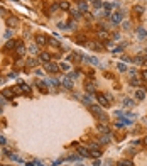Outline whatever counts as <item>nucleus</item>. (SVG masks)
Masks as SVG:
<instances>
[{"mask_svg":"<svg viewBox=\"0 0 147 166\" xmlns=\"http://www.w3.org/2000/svg\"><path fill=\"white\" fill-rule=\"evenodd\" d=\"M91 114H93L98 120H107V114L101 110V105H91Z\"/></svg>","mask_w":147,"mask_h":166,"instance_id":"f257e3e1","label":"nucleus"},{"mask_svg":"<svg viewBox=\"0 0 147 166\" xmlns=\"http://www.w3.org/2000/svg\"><path fill=\"white\" fill-rule=\"evenodd\" d=\"M97 100L100 102V105H101V107H107V105H110V102H112L113 98L110 97V95H105V93L98 92V93H97Z\"/></svg>","mask_w":147,"mask_h":166,"instance_id":"f03ea898","label":"nucleus"},{"mask_svg":"<svg viewBox=\"0 0 147 166\" xmlns=\"http://www.w3.org/2000/svg\"><path fill=\"white\" fill-rule=\"evenodd\" d=\"M36 44H37V46L49 44V37L48 36H44V34H37V36H36Z\"/></svg>","mask_w":147,"mask_h":166,"instance_id":"7ed1b4c3","label":"nucleus"},{"mask_svg":"<svg viewBox=\"0 0 147 166\" xmlns=\"http://www.w3.org/2000/svg\"><path fill=\"white\" fill-rule=\"evenodd\" d=\"M110 19L113 24H120L122 20H123V12H113L112 15H110Z\"/></svg>","mask_w":147,"mask_h":166,"instance_id":"20e7f679","label":"nucleus"},{"mask_svg":"<svg viewBox=\"0 0 147 166\" xmlns=\"http://www.w3.org/2000/svg\"><path fill=\"white\" fill-rule=\"evenodd\" d=\"M46 71H48V73H58L59 71V65L49 61V63H46Z\"/></svg>","mask_w":147,"mask_h":166,"instance_id":"39448f33","label":"nucleus"},{"mask_svg":"<svg viewBox=\"0 0 147 166\" xmlns=\"http://www.w3.org/2000/svg\"><path fill=\"white\" fill-rule=\"evenodd\" d=\"M97 37L100 41H108V31L107 29H100L97 32Z\"/></svg>","mask_w":147,"mask_h":166,"instance_id":"423d86ee","label":"nucleus"},{"mask_svg":"<svg viewBox=\"0 0 147 166\" xmlns=\"http://www.w3.org/2000/svg\"><path fill=\"white\" fill-rule=\"evenodd\" d=\"M15 51H17L19 56H24V54H25V46H24L22 41H17V48H15Z\"/></svg>","mask_w":147,"mask_h":166,"instance_id":"0eeeda50","label":"nucleus"},{"mask_svg":"<svg viewBox=\"0 0 147 166\" xmlns=\"http://www.w3.org/2000/svg\"><path fill=\"white\" fill-rule=\"evenodd\" d=\"M0 95H2L3 98H12L14 95H15V93H14V90H12V88H3Z\"/></svg>","mask_w":147,"mask_h":166,"instance_id":"6e6552de","label":"nucleus"},{"mask_svg":"<svg viewBox=\"0 0 147 166\" xmlns=\"http://www.w3.org/2000/svg\"><path fill=\"white\" fill-rule=\"evenodd\" d=\"M17 24H19V19H17V17H9V19H7V26H9V27H15Z\"/></svg>","mask_w":147,"mask_h":166,"instance_id":"1a4fd4ad","label":"nucleus"},{"mask_svg":"<svg viewBox=\"0 0 147 166\" xmlns=\"http://www.w3.org/2000/svg\"><path fill=\"white\" fill-rule=\"evenodd\" d=\"M39 59H41V61H44V63H49V61H51V54L44 51V53H41V54H39Z\"/></svg>","mask_w":147,"mask_h":166,"instance_id":"9d476101","label":"nucleus"},{"mask_svg":"<svg viewBox=\"0 0 147 166\" xmlns=\"http://www.w3.org/2000/svg\"><path fill=\"white\" fill-rule=\"evenodd\" d=\"M17 48V41H7V44H5V49H7V51H10V49H15Z\"/></svg>","mask_w":147,"mask_h":166,"instance_id":"9b49d317","label":"nucleus"},{"mask_svg":"<svg viewBox=\"0 0 147 166\" xmlns=\"http://www.w3.org/2000/svg\"><path fill=\"white\" fill-rule=\"evenodd\" d=\"M61 83H63V87L68 88V90H71V88H73V81H71L69 78H64L63 81H61Z\"/></svg>","mask_w":147,"mask_h":166,"instance_id":"f8f14e48","label":"nucleus"},{"mask_svg":"<svg viewBox=\"0 0 147 166\" xmlns=\"http://www.w3.org/2000/svg\"><path fill=\"white\" fill-rule=\"evenodd\" d=\"M44 83H46V81H37V83H36V87L39 88V90L42 92V93H46V92H48V87H46Z\"/></svg>","mask_w":147,"mask_h":166,"instance_id":"ddd939ff","label":"nucleus"},{"mask_svg":"<svg viewBox=\"0 0 147 166\" xmlns=\"http://www.w3.org/2000/svg\"><path fill=\"white\" fill-rule=\"evenodd\" d=\"M58 5H59V9H63V10H69V2H66V0H61Z\"/></svg>","mask_w":147,"mask_h":166,"instance_id":"4468645a","label":"nucleus"},{"mask_svg":"<svg viewBox=\"0 0 147 166\" xmlns=\"http://www.w3.org/2000/svg\"><path fill=\"white\" fill-rule=\"evenodd\" d=\"M78 154H81V156H85V158L90 156V153H88V149H86V147H78Z\"/></svg>","mask_w":147,"mask_h":166,"instance_id":"2eb2a0df","label":"nucleus"},{"mask_svg":"<svg viewBox=\"0 0 147 166\" xmlns=\"http://www.w3.org/2000/svg\"><path fill=\"white\" fill-rule=\"evenodd\" d=\"M135 97H137L139 100H142V98L146 97V92H144L142 88H139V90H135Z\"/></svg>","mask_w":147,"mask_h":166,"instance_id":"dca6fc26","label":"nucleus"},{"mask_svg":"<svg viewBox=\"0 0 147 166\" xmlns=\"http://www.w3.org/2000/svg\"><path fill=\"white\" fill-rule=\"evenodd\" d=\"M90 48L95 49V51H101V49H103V46H101V44H98V42H91V44H90Z\"/></svg>","mask_w":147,"mask_h":166,"instance_id":"f3484780","label":"nucleus"},{"mask_svg":"<svg viewBox=\"0 0 147 166\" xmlns=\"http://www.w3.org/2000/svg\"><path fill=\"white\" fill-rule=\"evenodd\" d=\"M59 69H63V71H69V69H71V65H69V63H61V65H59Z\"/></svg>","mask_w":147,"mask_h":166,"instance_id":"a211bd4d","label":"nucleus"},{"mask_svg":"<svg viewBox=\"0 0 147 166\" xmlns=\"http://www.w3.org/2000/svg\"><path fill=\"white\" fill-rule=\"evenodd\" d=\"M20 88H22V93H27V95L30 93V88H29V85H25V83H20Z\"/></svg>","mask_w":147,"mask_h":166,"instance_id":"6ab92c4d","label":"nucleus"},{"mask_svg":"<svg viewBox=\"0 0 147 166\" xmlns=\"http://www.w3.org/2000/svg\"><path fill=\"white\" fill-rule=\"evenodd\" d=\"M78 10L86 14V3H85V2H78Z\"/></svg>","mask_w":147,"mask_h":166,"instance_id":"aec40b11","label":"nucleus"},{"mask_svg":"<svg viewBox=\"0 0 147 166\" xmlns=\"http://www.w3.org/2000/svg\"><path fill=\"white\" fill-rule=\"evenodd\" d=\"M137 34H139V37H142V39L147 37V31H144L142 27H139V29H137Z\"/></svg>","mask_w":147,"mask_h":166,"instance_id":"412c9836","label":"nucleus"},{"mask_svg":"<svg viewBox=\"0 0 147 166\" xmlns=\"http://www.w3.org/2000/svg\"><path fill=\"white\" fill-rule=\"evenodd\" d=\"M93 7H95V9H101V7H103V2H101V0H93Z\"/></svg>","mask_w":147,"mask_h":166,"instance_id":"4be33fe9","label":"nucleus"},{"mask_svg":"<svg viewBox=\"0 0 147 166\" xmlns=\"http://www.w3.org/2000/svg\"><path fill=\"white\" fill-rule=\"evenodd\" d=\"M46 83H48V85H52V87H56V85H58L59 81H58V80H56V78H49L48 81H46Z\"/></svg>","mask_w":147,"mask_h":166,"instance_id":"5701e85b","label":"nucleus"},{"mask_svg":"<svg viewBox=\"0 0 147 166\" xmlns=\"http://www.w3.org/2000/svg\"><path fill=\"white\" fill-rule=\"evenodd\" d=\"M86 90H88V92H95V83L88 81V83H86Z\"/></svg>","mask_w":147,"mask_h":166,"instance_id":"b1692460","label":"nucleus"},{"mask_svg":"<svg viewBox=\"0 0 147 166\" xmlns=\"http://www.w3.org/2000/svg\"><path fill=\"white\" fill-rule=\"evenodd\" d=\"M118 166H134V165H132V161L125 159V161H120V163H118Z\"/></svg>","mask_w":147,"mask_h":166,"instance_id":"393cba45","label":"nucleus"},{"mask_svg":"<svg viewBox=\"0 0 147 166\" xmlns=\"http://www.w3.org/2000/svg\"><path fill=\"white\" fill-rule=\"evenodd\" d=\"M12 90H14V93H15V95H20V93H22V88H20V85H17V87H14Z\"/></svg>","mask_w":147,"mask_h":166,"instance_id":"a878e982","label":"nucleus"},{"mask_svg":"<svg viewBox=\"0 0 147 166\" xmlns=\"http://www.w3.org/2000/svg\"><path fill=\"white\" fill-rule=\"evenodd\" d=\"M36 63H37V59H36V58H29V59H27V65H29V66H34Z\"/></svg>","mask_w":147,"mask_h":166,"instance_id":"bb28decb","label":"nucleus"},{"mask_svg":"<svg viewBox=\"0 0 147 166\" xmlns=\"http://www.w3.org/2000/svg\"><path fill=\"white\" fill-rule=\"evenodd\" d=\"M134 12H135V14H144V7H140V5H137V7L134 9Z\"/></svg>","mask_w":147,"mask_h":166,"instance_id":"cd10ccee","label":"nucleus"},{"mask_svg":"<svg viewBox=\"0 0 147 166\" xmlns=\"http://www.w3.org/2000/svg\"><path fill=\"white\" fill-rule=\"evenodd\" d=\"M117 68L120 69V71H127V66H125L123 63H118V65H117Z\"/></svg>","mask_w":147,"mask_h":166,"instance_id":"c85d7f7f","label":"nucleus"},{"mask_svg":"<svg viewBox=\"0 0 147 166\" xmlns=\"http://www.w3.org/2000/svg\"><path fill=\"white\" fill-rule=\"evenodd\" d=\"M142 61H144V58H142V56H137V58L134 59V63H137V65H140Z\"/></svg>","mask_w":147,"mask_h":166,"instance_id":"c756f323","label":"nucleus"},{"mask_svg":"<svg viewBox=\"0 0 147 166\" xmlns=\"http://www.w3.org/2000/svg\"><path fill=\"white\" fill-rule=\"evenodd\" d=\"M83 102H85V103H90V102H91L90 95H85V97H83Z\"/></svg>","mask_w":147,"mask_h":166,"instance_id":"7c9ffc66","label":"nucleus"},{"mask_svg":"<svg viewBox=\"0 0 147 166\" xmlns=\"http://www.w3.org/2000/svg\"><path fill=\"white\" fill-rule=\"evenodd\" d=\"M140 76H142V80H144V81H147V69H144V71H142V75H140Z\"/></svg>","mask_w":147,"mask_h":166,"instance_id":"2f4dec72","label":"nucleus"},{"mask_svg":"<svg viewBox=\"0 0 147 166\" xmlns=\"http://www.w3.org/2000/svg\"><path fill=\"white\" fill-rule=\"evenodd\" d=\"M49 44H52V46H59V42L56 39H49Z\"/></svg>","mask_w":147,"mask_h":166,"instance_id":"473e14b6","label":"nucleus"},{"mask_svg":"<svg viewBox=\"0 0 147 166\" xmlns=\"http://www.w3.org/2000/svg\"><path fill=\"white\" fill-rule=\"evenodd\" d=\"M110 139H108V136H101V139H100V142H108Z\"/></svg>","mask_w":147,"mask_h":166,"instance_id":"72a5a7b5","label":"nucleus"},{"mask_svg":"<svg viewBox=\"0 0 147 166\" xmlns=\"http://www.w3.org/2000/svg\"><path fill=\"white\" fill-rule=\"evenodd\" d=\"M123 103H125V105H132V103H134V102H132V100H130V98H125V100H123Z\"/></svg>","mask_w":147,"mask_h":166,"instance_id":"f704fd0d","label":"nucleus"},{"mask_svg":"<svg viewBox=\"0 0 147 166\" xmlns=\"http://www.w3.org/2000/svg\"><path fill=\"white\" fill-rule=\"evenodd\" d=\"M130 83H132V87H137V85H139V80L132 78V81H130Z\"/></svg>","mask_w":147,"mask_h":166,"instance_id":"c9c22d12","label":"nucleus"},{"mask_svg":"<svg viewBox=\"0 0 147 166\" xmlns=\"http://www.w3.org/2000/svg\"><path fill=\"white\" fill-rule=\"evenodd\" d=\"M5 105V98H2V95H0V108Z\"/></svg>","mask_w":147,"mask_h":166,"instance_id":"e433bc0d","label":"nucleus"},{"mask_svg":"<svg viewBox=\"0 0 147 166\" xmlns=\"http://www.w3.org/2000/svg\"><path fill=\"white\" fill-rule=\"evenodd\" d=\"M30 51H32V53H37V44H34V46L30 48Z\"/></svg>","mask_w":147,"mask_h":166,"instance_id":"4c0bfd02","label":"nucleus"},{"mask_svg":"<svg viewBox=\"0 0 147 166\" xmlns=\"http://www.w3.org/2000/svg\"><path fill=\"white\" fill-rule=\"evenodd\" d=\"M15 76H17V73H15V71H12V73L9 75V78H15Z\"/></svg>","mask_w":147,"mask_h":166,"instance_id":"58836bf2","label":"nucleus"},{"mask_svg":"<svg viewBox=\"0 0 147 166\" xmlns=\"http://www.w3.org/2000/svg\"><path fill=\"white\" fill-rule=\"evenodd\" d=\"M93 166H101V163H100V161L97 159V161H93Z\"/></svg>","mask_w":147,"mask_h":166,"instance_id":"ea45409f","label":"nucleus"},{"mask_svg":"<svg viewBox=\"0 0 147 166\" xmlns=\"http://www.w3.org/2000/svg\"><path fill=\"white\" fill-rule=\"evenodd\" d=\"M142 142H144V146L147 147V137H144V141H142Z\"/></svg>","mask_w":147,"mask_h":166,"instance_id":"a19ab883","label":"nucleus"},{"mask_svg":"<svg viewBox=\"0 0 147 166\" xmlns=\"http://www.w3.org/2000/svg\"><path fill=\"white\" fill-rule=\"evenodd\" d=\"M0 83H3V78H0Z\"/></svg>","mask_w":147,"mask_h":166,"instance_id":"79ce46f5","label":"nucleus"},{"mask_svg":"<svg viewBox=\"0 0 147 166\" xmlns=\"http://www.w3.org/2000/svg\"><path fill=\"white\" fill-rule=\"evenodd\" d=\"M76 166H83V165H76Z\"/></svg>","mask_w":147,"mask_h":166,"instance_id":"37998d69","label":"nucleus"},{"mask_svg":"<svg viewBox=\"0 0 147 166\" xmlns=\"http://www.w3.org/2000/svg\"><path fill=\"white\" fill-rule=\"evenodd\" d=\"M78 2H81V0H78Z\"/></svg>","mask_w":147,"mask_h":166,"instance_id":"c03bdc74","label":"nucleus"}]
</instances>
